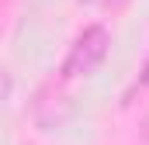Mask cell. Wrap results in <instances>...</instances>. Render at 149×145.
Listing matches in <instances>:
<instances>
[{
    "mask_svg": "<svg viewBox=\"0 0 149 145\" xmlns=\"http://www.w3.org/2000/svg\"><path fill=\"white\" fill-rule=\"evenodd\" d=\"M108 48H111V35H108V28H101V24L83 28V31L76 35V41L70 45L66 59H63V76H66V79L90 76V72L108 59Z\"/></svg>",
    "mask_w": 149,
    "mask_h": 145,
    "instance_id": "1",
    "label": "cell"
},
{
    "mask_svg": "<svg viewBox=\"0 0 149 145\" xmlns=\"http://www.w3.org/2000/svg\"><path fill=\"white\" fill-rule=\"evenodd\" d=\"M80 3H90V7H94V3H108V0H80Z\"/></svg>",
    "mask_w": 149,
    "mask_h": 145,
    "instance_id": "2",
    "label": "cell"
},
{
    "mask_svg": "<svg viewBox=\"0 0 149 145\" xmlns=\"http://www.w3.org/2000/svg\"><path fill=\"white\" fill-rule=\"evenodd\" d=\"M108 3H128V0H108Z\"/></svg>",
    "mask_w": 149,
    "mask_h": 145,
    "instance_id": "3",
    "label": "cell"
}]
</instances>
